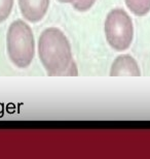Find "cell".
Wrapping results in <instances>:
<instances>
[{
	"instance_id": "9",
	"label": "cell",
	"mask_w": 150,
	"mask_h": 159,
	"mask_svg": "<svg viewBox=\"0 0 150 159\" xmlns=\"http://www.w3.org/2000/svg\"><path fill=\"white\" fill-rule=\"evenodd\" d=\"M61 3H73L75 0H58Z\"/></svg>"
},
{
	"instance_id": "2",
	"label": "cell",
	"mask_w": 150,
	"mask_h": 159,
	"mask_svg": "<svg viewBox=\"0 0 150 159\" xmlns=\"http://www.w3.org/2000/svg\"><path fill=\"white\" fill-rule=\"evenodd\" d=\"M6 51L9 60L19 68L28 67L35 56V39L30 26L23 20H15L6 33Z\"/></svg>"
},
{
	"instance_id": "5",
	"label": "cell",
	"mask_w": 150,
	"mask_h": 159,
	"mask_svg": "<svg viewBox=\"0 0 150 159\" xmlns=\"http://www.w3.org/2000/svg\"><path fill=\"white\" fill-rule=\"evenodd\" d=\"M111 77H121V75H131V77H140L141 70L138 63L132 56L120 55L114 60L110 69Z\"/></svg>"
},
{
	"instance_id": "4",
	"label": "cell",
	"mask_w": 150,
	"mask_h": 159,
	"mask_svg": "<svg viewBox=\"0 0 150 159\" xmlns=\"http://www.w3.org/2000/svg\"><path fill=\"white\" fill-rule=\"evenodd\" d=\"M21 14L31 23L40 22L46 15L49 0H18Z\"/></svg>"
},
{
	"instance_id": "6",
	"label": "cell",
	"mask_w": 150,
	"mask_h": 159,
	"mask_svg": "<svg viewBox=\"0 0 150 159\" xmlns=\"http://www.w3.org/2000/svg\"><path fill=\"white\" fill-rule=\"evenodd\" d=\"M127 8L134 15L142 17L150 11V0H124Z\"/></svg>"
},
{
	"instance_id": "3",
	"label": "cell",
	"mask_w": 150,
	"mask_h": 159,
	"mask_svg": "<svg viewBox=\"0 0 150 159\" xmlns=\"http://www.w3.org/2000/svg\"><path fill=\"white\" fill-rule=\"evenodd\" d=\"M105 35L108 43L116 51L129 49L134 37L132 19L121 8L112 9L105 20Z\"/></svg>"
},
{
	"instance_id": "1",
	"label": "cell",
	"mask_w": 150,
	"mask_h": 159,
	"mask_svg": "<svg viewBox=\"0 0 150 159\" xmlns=\"http://www.w3.org/2000/svg\"><path fill=\"white\" fill-rule=\"evenodd\" d=\"M38 56L49 77L77 75L70 43L58 28L42 31L38 40Z\"/></svg>"
},
{
	"instance_id": "7",
	"label": "cell",
	"mask_w": 150,
	"mask_h": 159,
	"mask_svg": "<svg viewBox=\"0 0 150 159\" xmlns=\"http://www.w3.org/2000/svg\"><path fill=\"white\" fill-rule=\"evenodd\" d=\"M15 0H0V23H3L12 11Z\"/></svg>"
},
{
	"instance_id": "8",
	"label": "cell",
	"mask_w": 150,
	"mask_h": 159,
	"mask_svg": "<svg viewBox=\"0 0 150 159\" xmlns=\"http://www.w3.org/2000/svg\"><path fill=\"white\" fill-rule=\"evenodd\" d=\"M95 2L96 0H75L72 5L78 11H87L94 5Z\"/></svg>"
}]
</instances>
